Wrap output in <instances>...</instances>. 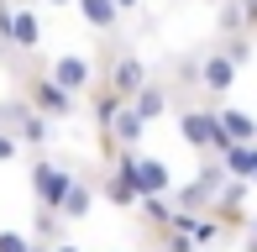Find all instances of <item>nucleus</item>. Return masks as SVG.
<instances>
[{"mask_svg": "<svg viewBox=\"0 0 257 252\" xmlns=\"http://www.w3.org/2000/svg\"><path fill=\"white\" fill-rule=\"evenodd\" d=\"M32 252H48V242H37V247H32Z\"/></svg>", "mask_w": 257, "mask_h": 252, "instance_id": "nucleus-24", "label": "nucleus"}, {"mask_svg": "<svg viewBox=\"0 0 257 252\" xmlns=\"http://www.w3.org/2000/svg\"><path fill=\"white\" fill-rule=\"evenodd\" d=\"M132 105L142 110L147 121L168 116V110H173V100H168V84H153V79H147V84H142V89H137V95H132Z\"/></svg>", "mask_w": 257, "mask_h": 252, "instance_id": "nucleus-13", "label": "nucleus"}, {"mask_svg": "<svg viewBox=\"0 0 257 252\" xmlns=\"http://www.w3.org/2000/svg\"><path fill=\"white\" fill-rule=\"evenodd\" d=\"M220 158H226V168L236 179H252V184H257V142H231Z\"/></svg>", "mask_w": 257, "mask_h": 252, "instance_id": "nucleus-16", "label": "nucleus"}, {"mask_svg": "<svg viewBox=\"0 0 257 252\" xmlns=\"http://www.w3.org/2000/svg\"><path fill=\"white\" fill-rule=\"evenodd\" d=\"M37 247V236H27V231H11V226H0V252H32Z\"/></svg>", "mask_w": 257, "mask_h": 252, "instance_id": "nucleus-19", "label": "nucleus"}, {"mask_svg": "<svg viewBox=\"0 0 257 252\" xmlns=\"http://www.w3.org/2000/svg\"><path fill=\"white\" fill-rule=\"evenodd\" d=\"M137 215H142L153 231H168V226H173V215H179V205H168V194H142Z\"/></svg>", "mask_w": 257, "mask_h": 252, "instance_id": "nucleus-15", "label": "nucleus"}, {"mask_svg": "<svg viewBox=\"0 0 257 252\" xmlns=\"http://www.w3.org/2000/svg\"><path fill=\"white\" fill-rule=\"evenodd\" d=\"M21 95H27L32 105L42 110V116H53V121H68V116L79 110V95L58 84V79L48 74V63H42V68H32V74L21 79Z\"/></svg>", "mask_w": 257, "mask_h": 252, "instance_id": "nucleus-4", "label": "nucleus"}, {"mask_svg": "<svg viewBox=\"0 0 257 252\" xmlns=\"http://www.w3.org/2000/svg\"><path fill=\"white\" fill-rule=\"evenodd\" d=\"M48 252H84V247H74V242H53Z\"/></svg>", "mask_w": 257, "mask_h": 252, "instance_id": "nucleus-20", "label": "nucleus"}, {"mask_svg": "<svg viewBox=\"0 0 257 252\" xmlns=\"http://www.w3.org/2000/svg\"><path fill=\"white\" fill-rule=\"evenodd\" d=\"M0 126H11V132L27 142V153H42V147L53 142V116H42V110L32 105L27 95L0 100Z\"/></svg>", "mask_w": 257, "mask_h": 252, "instance_id": "nucleus-2", "label": "nucleus"}, {"mask_svg": "<svg viewBox=\"0 0 257 252\" xmlns=\"http://www.w3.org/2000/svg\"><path fill=\"white\" fill-rule=\"evenodd\" d=\"M74 11L84 16V27H89V32H100V37H110V32L121 27V16H126V11L115 6V0H79Z\"/></svg>", "mask_w": 257, "mask_h": 252, "instance_id": "nucleus-10", "label": "nucleus"}, {"mask_svg": "<svg viewBox=\"0 0 257 252\" xmlns=\"http://www.w3.org/2000/svg\"><path fill=\"white\" fill-rule=\"evenodd\" d=\"M48 74H53L63 89H74V95H89V89L100 84V79H95V63H89L84 53H58V58L48 63Z\"/></svg>", "mask_w": 257, "mask_h": 252, "instance_id": "nucleus-7", "label": "nucleus"}, {"mask_svg": "<svg viewBox=\"0 0 257 252\" xmlns=\"http://www.w3.org/2000/svg\"><path fill=\"white\" fill-rule=\"evenodd\" d=\"M100 194H105L110 205H121V210H137V205H142V189H137L121 168H110V174L100 179Z\"/></svg>", "mask_w": 257, "mask_h": 252, "instance_id": "nucleus-12", "label": "nucleus"}, {"mask_svg": "<svg viewBox=\"0 0 257 252\" xmlns=\"http://www.w3.org/2000/svg\"><path fill=\"white\" fill-rule=\"evenodd\" d=\"M110 168H121L126 179H132L142 194H168L173 189V174H168V163L163 158H147V153H137V147H121V153L110 158Z\"/></svg>", "mask_w": 257, "mask_h": 252, "instance_id": "nucleus-5", "label": "nucleus"}, {"mask_svg": "<svg viewBox=\"0 0 257 252\" xmlns=\"http://www.w3.org/2000/svg\"><path fill=\"white\" fill-rule=\"evenodd\" d=\"M74 174H79V168H68V163H58V158L37 153V158L27 163V179H32V200H37L42 210H63V194H68V184H74Z\"/></svg>", "mask_w": 257, "mask_h": 252, "instance_id": "nucleus-3", "label": "nucleus"}, {"mask_svg": "<svg viewBox=\"0 0 257 252\" xmlns=\"http://www.w3.org/2000/svg\"><path fill=\"white\" fill-rule=\"evenodd\" d=\"M42 6H58V11H63V6H79V0H42Z\"/></svg>", "mask_w": 257, "mask_h": 252, "instance_id": "nucleus-22", "label": "nucleus"}, {"mask_svg": "<svg viewBox=\"0 0 257 252\" xmlns=\"http://www.w3.org/2000/svg\"><path fill=\"white\" fill-rule=\"evenodd\" d=\"M252 27V16H247V0H220V32H247Z\"/></svg>", "mask_w": 257, "mask_h": 252, "instance_id": "nucleus-17", "label": "nucleus"}, {"mask_svg": "<svg viewBox=\"0 0 257 252\" xmlns=\"http://www.w3.org/2000/svg\"><path fill=\"white\" fill-rule=\"evenodd\" d=\"M95 194H100V184L89 174H74V184H68V194H63V221H84L89 210H95Z\"/></svg>", "mask_w": 257, "mask_h": 252, "instance_id": "nucleus-11", "label": "nucleus"}, {"mask_svg": "<svg viewBox=\"0 0 257 252\" xmlns=\"http://www.w3.org/2000/svg\"><path fill=\"white\" fill-rule=\"evenodd\" d=\"M105 84H110L115 95H126V100H132L137 89L147 84V63L137 58V53H115V58H110V68H105Z\"/></svg>", "mask_w": 257, "mask_h": 252, "instance_id": "nucleus-8", "label": "nucleus"}, {"mask_svg": "<svg viewBox=\"0 0 257 252\" xmlns=\"http://www.w3.org/2000/svg\"><path fill=\"white\" fill-rule=\"evenodd\" d=\"M115 6H121V11H137V6H142V0H115Z\"/></svg>", "mask_w": 257, "mask_h": 252, "instance_id": "nucleus-23", "label": "nucleus"}, {"mask_svg": "<svg viewBox=\"0 0 257 252\" xmlns=\"http://www.w3.org/2000/svg\"><path fill=\"white\" fill-rule=\"evenodd\" d=\"M236 74H241V63H236V58H231V53L215 42V48H210L205 58H200V68H194V84H200L205 95H215V100H220V95H231Z\"/></svg>", "mask_w": 257, "mask_h": 252, "instance_id": "nucleus-6", "label": "nucleus"}, {"mask_svg": "<svg viewBox=\"0 0 257 252\" xmlns=\"http://www.w3.org/2000/svg\"><path fill=\"white\" fill-rule=\"evenodd\" d=\"M179 137L194 147V153H226L231 147V132L220 126V110H210V105H184L179 110Z\"/></svg>", "mask_w": 257, "mask_h": 252, "instance_id": "nucleus-1", "label": "nucleus"}, {"mask_svg": "<svg viewBox=\"0 0 257 252\" xmlns=\"http://www.w3.org/2000/svg\"><path fill=\"white\" fill-rule=\"evenodd\" d=\"M11 48L27 53V58L42 48V16L32 6H16V11H11Z\"/></svg>", "mask_w": 257, "mask_h": 252, "instance_id": "nucleus-9", "label": "nucleus"}, {"mask_svg": "<svg viewBox=\"0 0 257 252\" xmlns=\"http://www.w3.org/2000/svg\"><path fill=\"white\" fill-rule=\"evenodd\" d=\"M11 53H16V48H11V42H6V37H0V63H6V58H11Z\"/></svg>", "mask_w": 257, "mask_h": 252, "instance_id": "nucleus-21", "label": "nucleus"}, {"mask_svg": "<svg viewBox=\"0 0 257 252\" xmlns=\"http://www.w3.org/2000/svg\"><path fill=\"white\" fill-rule=\"evenodd\" d=\"M194 252H215V247H194Z\"/></svg>", "mask_w": 257, "mask_h": 252, "instance_id": "nucleus-25", "label": "nucleus"}, {"mask_svg": "<svg viewBox=\"0 0 257 252\" xmlns=\"http://www.w3.org/2000/svg\"><path fill=\"white\" fill-rule=\"evenodd\" d=\"M220 110V126L231 132V142H257V116L241 105H215Z\"/></svg>", "mask_w": 257, "mask_h": 252, "instance_id": "nucleus-14", "label": "nucleus"}, {"mask_svg": "<svg viewBox=\"0 0 257 252\" xmlns=\"http://www.w3.org/2000/svg\"><path fill=\"white\" fill-rule=\"evenodd\" d=\"M21 158H27V142L11 126H0V163H21Z\"/></svg>", "mask_w": 257, "mask_h": 252, "instance_id": "nucleus-18", "label": "nucleus"}]
</instances>
